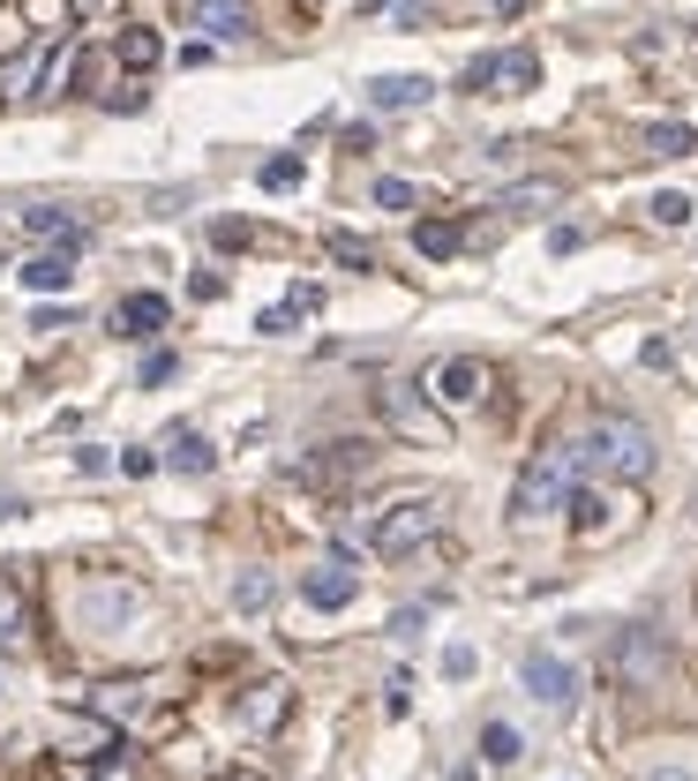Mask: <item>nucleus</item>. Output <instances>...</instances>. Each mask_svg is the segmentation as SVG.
<instances>
[{
	"label": "nucleus",
	"instance_id": "obj_1",
	"mask_svg": "<svg viewBox=\"0 0 698 781\" xmlns=\"http://www.w3.org/2000/svg\"><path fill=\"white\" fill-rule=\"evenodd\" d=\"M586 466H593V459H586V443H548V451H534V459H526V474H519V488H511V519L534 526V519H548L556 504H571Z\"/></svg>",
	"mask_w": 698,
	"mask_h": 781
},
{
	"label": "nucleus",
	"instance_id": "obj_2",
	"mask_svg": "<svg viewBox=\"0 0 698 781\" xmlns=\"http://www.w3.org/2000/svg\"><path fill=\"white\" fill-rule=\"evenodd\" d=\"M586 459H593L601 474L646 481V474H654V436H646V421H631V414H609V421H593V443H586Z\"/></svg>",
	"mask_w": 698,
	"mask_h": 781
},
{
	"label": "nucleus",
	"instance_id": "obj_3",
	"mask_svg": "<svg viewBox=\"0 0 698 781\" xmlns=\"http://www.w3.org/2000/svg\"><path fill=\"white\" fill-rule=\"evenodd\" d=\"M609 669H617L623 692H661L668 669H676V653H668V639H661L654 624H631V631H617V647H609Z\"/></svg>",
	"mask_w": 698,
	"mask_h": 781
},
{
	"label": "nucleus",
	"instance_id": "obj_4",
	"mask_svg": "<svg viewBox=\"0 0 698 781\" xmlns=\"http://www.w3.org/2000/svg\"><path fill=\"white\" fill-rule=\"evenodd\" d=\"M436 526H444V512H436L428 496H413V504H391V512L375 519L369 541H375V557H413V549H421Z\"/></svg>",
	"mask_w": 698,
	"mask_h": 781
},
{
	"label": "nucleus",
	"instance_id": "obj_5",
	"mask_svg": "<svg viewBox=\"0 0 698 781\" xmlns=\"http://www.w3.org/2000/svg\"><path fill=\"white\" fill-rule=\"evenodd\" d=\"M519 684H526V698H541V706H548V714H571L578 706V669L571 661H564V653H526V661H519Z\"/></svg>",
	"mask_w": 698,
	"mask_h": 781
},
{
	"label": "nucleus",
	"instance_id": "obj_6",
	"mask_svg": "<svg viewBox=\"0 0 698 781\" xmlns=\"http://www.w3.org/2000/svg\"><path fill=\"white\" fill-rule=\"evenodd\" d=\"M375 406H383V421H391L399 436H413V443H444V436H451V429H444V414H436L413 384H383V391H375Z\"/></svg>",
	"mask_w": 698,
	"mask_h": 781
},
{
	"label": "nucleus",
	"instance_id": "obj_7",
	"mask_svg": "<svg viewBox=\"0 0 698 781\" xmlns=\"http://www.w3.org/2000/svg\"><path fill=\"white\" fill-rule=\"evenodd\" d=\"M534 90L541 84V53L534 45H511V53H481L473 68H466V90Z\"/></svg>",
	"mask_w": 698,
	"mask_h": 781
},
{
	"label": "nucleus",
	"instance_id": "obj_8",
	"mask_svg": "<svg viewBox=\"0 0 698 781\" xmlns=\"http://www.w3.org/2000/svg\"><path fill=\"white\" fill-rule=\"evenodd\" d=\"M353 594H361V571H346V564H316L308 579H301V602H308V608H324V616L353 608Z\"/></svg>",
	"mask_w": 698,
	"mask_h": 781
},
{
	"label": "nucleus",
	"instance_id": "obj_9",
	"mask_svg": "<svg viewBox=\"0 0 698 781\" xmlns=\"http://www.w3.org/2000/svg\"><path fill=\"white\" fill-rule=\"evenodd\" d=\"M286 706H293V692L279 684V676L248 684V692H241V729H248V737H271V729L286 722Z\"/></svg>",
	"mask_w": 698,
	"mask_h": 781
},
{
	"label": "nucleus",
	"instance_id": "obj_10",
	"mask_svg": "<svg viewBox=\"0 0 698 781\" xmlns=\"http://www.w3.org/2000/svg\"><path fill=\"white\" fill-rule=\"evenodd\" d=\"M481 384H489V369H481L473 353H451V361L428 376V391H436L444 406H473V398H481Z\"/></svg>",
	"mask_w": 698,
	"mask_h": 781
},
{
	"label": "nucleus",
	"instance_id": "obj_11",
	"mask_svg": "<svg viewBox=\"0 0 698 781\" xmlns=\"http://www.w3.org/2000/svg\"><path fill=\"white\" fill-rule=\"evenodd\" d=\"M301 481H353L369 474V443H324V459H301Z\"/></svg>",
	"mask_w": 698,
	"mask_h": 781
},
{
	"label": "nucleus",
	"instance_id": "obj_12",
	"mask_svg": "<svg viewBox=\"0 0 698 781\" xmlns=\"http://www.w3.org/2000/svg\"><path fill=\"white\" fill-rule=\"evenodd\" d=\"M428 98H436L428 76H375V84H369V106H375V113H406V106H428Z\"/></svg>",
	"mask_w": 698,
	"mask_h": 781
},
{
	"label": "nucleus",
	"instance_id": "obj_13",
	"mask_svg": "<svg viewBox=\"0 0 698 781\" xmlns=\"http://www.w3.org/2000/svg\"><path fill=\"white\" fill-rule=\"evenodd\" d=\"M113 331H121V339L165 331V294H128V301H113Z\"/></svg>",
	"mask_w": 698,
	"mask_h": 781
},
{
	"label": "nucleus",
	"instance_id": "obj_14",
	"mask_svg": "<svg viewBox=\"0 0 698 781\" xmlns=\"http://www.w3.org/2000/svg\"><path fill=\"white\" fill-rule=\"evenodd\" d=\"M128 608H135V594H128V586H113V579H90V586H83V624H90V631L121 624Z\"/></svg>",
	"mask_w": 698,
	"mask_h": 781
},
{
	"label": "nucleus",
	"instance_id": "obj_15",
	"mask_svg": "<svg viewBox=\"0 0 698 781\" xmlns=\"http://www.w3.org/2000/svg\"><path fill=\"white\" fill-rule=\"evenodd\" d=\"M159 451H165V466H173V474H210V466H218V451H210L196 429H173Z\"/></svg>",
	"mask_w": 698,
	"mask_h": 781
},
{
	"label": "nucleus",
	"instance_id": "obj_16",
	"mask_svg": "<svg viewBox=\"0 0 698 781\" xmlns=\"http://www.w3.org/2000/svg\"><path fill=\"white\" fill-rule=\"evenodd\" d=\"M188 15L204 23L210 38H241L248 31V0H188Z\"/></svg>",
	"mask_w": 698,
	"mask_h": 781
},
{
	"label": "nucleus",
	"instance_id": "obj_17",
	"mask_svg": "<svg viewBox=\"0 0 698 781\" xmlns=\"http://www.w3.org/2000/svg\"><path fill=\"white\" fill-rule=\"evenodd\" d=\"M68 278H76V256H61V249H45V256L23 263V286H31V294H61Z\"/></svg>",
	"mask_w": 698,
	"mask_h": 781
},
{
	"label": "nucleus",
	"instance_id": "obj_18",
	"mask_svg": "<svg viewBox=\"0 0 698 781\" xmlns=\"http://www.w3.org/2000/svg\"><path fill=\"white\" fill-rule=\"evenodd\" d=\"M564 204V188L556 180H519V188H503L495 196V211H556Z\"/></svg>",
	"mask_w": 698,
	"mask_h": 781
},
{
	"label": "nucleus",
	"instance_id": "obj_19",
	"mask_svg": "<svg viewBox=\"0 0 698 781\" xmlns=\"http://www.w3.org/2000/svg\"><path fill=\"white\" fill-rule=\"evenodd\" d=\"M481 759H489V767H519V759H526V737H519L511 722H481Z\"/></svg>",
	"mask_w": 698,
	"mask_h": 781
},
{
	"label": "nucleus",
	"instance_id": "obj_20",
	"mask_svg": "<svg viewBox=\"0 0 698 781\" xmlns=\"http://www.w3.org/2000/svg\"><path fill=\"white\" fill-rule=\"evenodd\" d=\"M413 249H421V256H458V226H451V218L413 226Z\"/></svg>",
	"mask_w": 698,
	"mask_h": 781
},
{
	"label": "nucleus",
	"instance_id": "obj_21",
	"mask_svg": "<svg viewBox=\"0 0 698 781\" xmlns=\"http://www.w3.org/2000/svg\"><path fill=\"white\" fill-rule=\"evenodd\" d=\"M691 143H698V135L684 129V121H654V129H646V151H654V158H684Z\"/></svg>",
	"mask_w": 698,
	"mask_h": 781
},
{
	"label": "nucleus",
	"instance_id": "obj_22",
	"mask_svg": "<svg viewBox=\"0 0 698 781\" xmlns=\"http://www.w3.org/2000/svg\"><path fill=\"white\" fill-rule=\"evenodd\" d=\"M15 639H23V594H15V586L0 579V653L15 647Z\"/></svg>",
	"mask_w": 698,
	"mask_h": 781
},
{
	"label": "nucleus",
	"instance_id": "obj_23",
	"mask_svg": "<svg viewBox=\"0 0 698 781\" xmlns=\"http://www.w3.org/2000/svg\"><path fill=\"white\" fill-rule=\"evenodd\" d=\"M324 249H330L338 263H346V271H375V249H369V241H353V233H330Z\"/></svg>",
	"mask_w": 698,
	"mask_h": 781
},
{
	"label": "nucleus",
	"instance_id": "obj_24",
	"mask_svg": "<svg viewBox=\"0 0 698 781\" xmlns=\"http://www.w3.org/2000/svg\"><path fill=\"white\" fill-rule=\"evenodd\" d=\"M271 594H279V586H271L263 571H248V579H233V608H248V616H255V608H271Z\"/></svg>",
	"mask_w": 698,
	"mask_h": 781
},
{
	"label": "nucleus",
	"instance_id": "obj_25",
	"mask_svg": "<svg viewBox=\"0 0 698 781\" xmlns=\"http://www.w3.org/2000/svg\"><path fill=\"white\" fill-rule=\"evenodd\" d=\"M121 61H128V68H159V38H151V31H128Z\"/></svg>",
	"mask_w": 698,
	"mask_h": 781
},
{
	"label": "nucleus",
	"instance_id": "obj_26",
	"mask_svg": "<svg viewBox=\"0 0 698 781\" xmlns=\"http://www.w3.org/2000/svg\"><path fill=\"white\" fill-rule=\"evenodd\" d=\"M646 211L661 218V226H691V196H676V188H661L654 204H646Z\"/></svg>",
	"mask_w": 698,
	"mask_h": 781
},
{
	"label": "nucleus",
	"instance_id": "obj_27",
	"mask_svg": "<svg viewBox=\"0 0 698 781\" xmlns=\"http://www.w3.org/2000/svg\"><path fill=\"white\" fill-rule=\"evenodd\" d=\"M23 226H31V233H68L76 218L61 211V204H31V211H23Z\"/></svg>",
	"mask_w": 698,
	"mask_h": 781
},
{
	"label": "nucleus",
	"instance_id": "obj_28",
	"mask_svg": "<svg viewBox=\"0 0 698 781\" xmlns=\"http://www.w3.org/2000/svg\"><path fill=\"white\" fill-rule=\"evenodd\" d=\"M293 323H301V308H293V301H279V308H263V316H255V331H263V339H286Z\"/></svg>",
	"mask_w": 698,
	"mask_h": 781
},
{
	"label": "nucleus",
	"instance_id": "obj_29",
	"mask_svg": "<svg viewBox=\"0 0 698 781\" xmlns=\"http://www.w3.org/2000/svg\"><path fill=\"white\" fill-rule=\"evenodd\" d=\"M375 204H383V211H413V188L399 174H383V180H375Z\"/></svg>",
	"mask_w": 698,
	"mask_h": 781
},
{
	"label": "nucleus",
	"instance_id": "obj_30",
	"mask_svg": "<svg viewBox=\"0 0 698 781\" xmlns=\"http://www.w3.org/2000/svg\"><path fill=\"white\" fill-rule=\"evenodd\" d=\"M255 180H263V188H293V180H301V158L286 151V158H271V166H263Z\"/></svg>",
	"mask_w": 698,
	"mask_h": 781
},
{
	"label": "nucleus",
	"instance_id": "obj_31",
	"mask_svg": "<svg viewBox=\"0 0 698 781\" xmlns=\"http://www.w3.org/2000/svg\"><path fill=\"white\" fill-rule=\"evenodd\" d=\"M444 676L466 684V676H473V647H444Z\"/></svg>",
	"mask_w": 698,
	"mask_h": 781
},
{
	"label": "nucleus",
	"instance_id": "obj_32",
	"mask_svg": "<svg viewBox=\"0 0 698 781\" xmlns=\"http://www.w3.org/2000/svg\"><path fill=\"white\" fill-rule=\"evenodd\" d=\"M421 23H436V0H406L399 8V31H421Z\"/></svg>",
	"mask_w": 698,
	"mask_h": 781
},
{
	"label": "nucleus",
	"instance_id": "obj_33",
	"mask_svg": "<svg viewBox=\"0 0 698 781\" xmlns=\"http://www.w3.org/2000/svg\"><path fill=\"white\" fill-rule=\"evenodd\" d=\"M210 241H218V249H241L248 226H241V218H218V226H210Z\"/></svg>",
	"mask_w": 698,
	"mask_h": 781
},
{
	"label": "nucleus",
	"instance_id": "obj_34",
	"mask_svg": "<svg viewBox=\"0 0 698 781\" xmlns=\"http://www.w3.org/2000/svg\"><path fill=\"white\" fill-rule=\"evenodd\" d=\"M421 624H428V608H399V616H391V639H413Z\"/></svg>",
	"mask_w": 698,
	"mask_h": 781
},
{
	"label": "nucleus",
	"instance_id": "obj_35",
	"mask_svg": "<svg viewBox=\"0 0 698 781\" xmlns=\"http://www.w3.org/2000/svg\"><path fill=\"white\" fill-rule=\"evenodd\" d=\"M173 369H181V361H173V353H151V361H143V384H165V376H173Z\"/></svg>",
	"mask_w": 698,
	"mask_h": 781
},
{
	"label": "nucleus",
	"instance_id": "obj_36",
	"mask_svg": "<svg viewBox=\"0 0 698 781\" xmlns=\"http://www.w3.org/2000/svg\"><path fill=\"white\" fill-rule=\"evenodd\" d=\"M383 706H391V714H406V706H413V676H391V698H383Z\"/></svg>",
	"mask_w": 698,
	"mask_h": 781
},
{
	"label": "nucleus",
	"instance_id": "obj_37",
	"mask_svg": "<svg viewBox=\"0 0 698 781\" xmlns=\"http://www.w3.org/2000/svg\"><path fill=\"white\" fill-rule=\"evenodd\" d=\"M639 361H646V369H668L676 353H668V339H646V346H639Z\"/></svg>",
	"mask_w": 698,
	"mask_h": 781
},
{
	"label": "nucleus",
	"instance_id": "obj_38",
	"mask_svg": "<svg viewBox=\"0 0 698 781\" xmlns=\"http://www.w3.org/2000/svg\"><path fill=\"white\" fill-rule=\"evenodd\" d=\"M495 15H503V23H511V15H526V8H534V0H489Z\"/></svg>",
	"mask_w": 698,
	"mask_h": 781
},
{
	"label": "nucleus",
	"instance_id": "obj_39",
	"mask_svg": "<svg viewBox=\"0 0 698 781\" xmlns=\"http://www.w3.org/2000/svg\"><path fill=\"white\" fill-rule=\"evenodd\" d=\"M646 781H698V774H691V767H654Z\"/></svg>",
	"mask_w": 698,
	"mask_h": 781
},
{
	"label": "nucleus",
	"instance_id": "obj_40",
	"mask_svg": "<svg viewBox=\"0 0 698 781\" xmlns=\"http://www.w3.org/2000/svg\"><path fill=\"white\" fill-rule=\"evenodd\" d=\"M218 781H263L255 767H218Z\"/></svg>",
	"mask_w": 698,
	"mask_h": 781
},
{
	"label": "nucleus",
	"instance_id": "obj_41",
	"mask_svg": "<svg viewBox=\"0 0 698 781\" xmlns=\"http://www.w3.org/2000/svg\"><path fill=\"white\" fill-rule=\"evenodd\" d=\"M15 512H23V504H15V496H0V519H15Z\"/></svg>",
	"mask_w": 698,
	"mask_h": 781
},
{
	"label": "nucleus",
	"instance_id": "obj_42",
	"mask_svg": "<svg viewBox=\"0 0 698 781\" xmlns=\"http://www.w3.org/2000/svg\"><path fill=\"white\" fill-rule=\"evenodd\" d=\"M361 8H383V0H361Z\"/></svg>",
	"mask_w": 698,
	"mask_h": 781
}]
</instances>
